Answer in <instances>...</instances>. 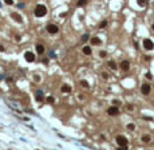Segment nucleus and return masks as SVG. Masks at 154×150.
Instances as JSON below:
<instances>
[{"label": "nucleus", "mask_w": 154, "mask_h": 150, "mask_svg": "<svg viewBox=\"0 0 154 150\" xmlns=\"http://www.w3.org/2000/svg\"><path fill=\"white\" fill-rule=\"evenodd\" d=\"M46 13H47V8L44 5H36V8H35V16L42 17V16H44Z\"/></svg>", "instance_id": "nucleus-1"}, {"label": "nucleus", "mask_w": 154, "mask_h": 150, "mask_svg": "<svg viewBox=\"0 0 154 150\" xmlns=\"http://www.w3.org/2000/svg\"><path fill=\"white\" fill-rule=\"evenodd\" d=\"M117 143L121 146V147H126V146H127V139H126L125 137H122V135H118L117 137Z\"/></svg>", "instance_id": "nucleus-2"}, {"label": "nucleus", "mask_w": 154, "mask_h": 150, "mask_svg": "<svg viewBox=\"0 0 154 150\" xmlns=\"http://www.w3.org/2000/svg\"><path fill=\"white\" fill-rule=\"evenodd\" d=\"M143 47H145L146 50H153L154 48V43L150 40V39H146L143 40Z\"/></svg>", "instance_id": "nucleus-3"}, {"label": "nucleus", "mask_w": 154, "mask_h": 150, "mask_svg": "<svg viewBox=\"0 0 154 150\" xmlns=\"http://www.w3.org/2000/svg\"><path fill=\"white\" fill-rule=\"evenodd\" d=\"M24 58H25V60L27 62H33L35 60V54L33 52H29V51H27L24 54Z\"/></svg>", "instance_id": "nucleus-4"}, {"label": "nucleus", "mask_w": 154, "mask_h": 150, "mask_svg": "<svg viewBox=\"0 0 154 150\" xmlns=\"http://www.w3.org/2000/svg\"><path fill=\"white\" fill-rule=\"evenodd\" d=\"M47 31L50 33H56L59 31V28H58V25H55V24H48L47 25Z\"/></svg>", "instance_id": "nucleus-5"}, {"label": "nucleus", "mask_w": 154, "mask_h": 150, "mask_svg": "<svg viewBox=\"0 0 154 150\" xmlns=\"http://www.w3.org/2000/svg\"><path fill=\"white\" fill-rule=\"evenodd\" d=\"M141 91H142V94H145V95H146V94H149V92H150V84L145 83L141 87Z\"/></svg>", "instance_id": "nucleus-6"}, {"label": "nucleus", "mask_w": 154, "mask_h": 150, "mask_svg": "<svg viewBox=\"0 0 154 150\" xmlns=\"http://www.w3.org/2000/svg\"><path fill=\"white\" fill-rule=\"evenodd\" d=\"M107 112L110 115H117L118 112H119V110H118V107H114V106H112V107H110L107 110Z\"/></svg>", "instance_id": "nucleus-7"}, {"label": "nucleus", "mask_w": 154, "mask_h": 150, "mask_svg": "<svg viewBox=\"0 0 154 150\" xmlns=\"http://www.w3.org/2000/svg\"><path fill=\"white\" fill-rule=\"evenodd\" d=\"M129 67H130V64H129L127 60H123V62L121 63V68H122V70H129Z\"/></svg>", "instance_id": "nucleus-8"}, {"label": "nucleus", "mask_w": 154, "mask_h": 150, "mask_svg": "<svg viewBox=\"0 0 154 150\" xmlns=\"http://www.w3.org/2000/svg\"><path fill=\"white\" fill-rule=\"evenodd\" d=\"M83 52H84V55H90V54H91V47H90V46H84L83 47Z\"/></svg>", "instance_id": "nucleus-9"}, {"label": "nucleus", "mask_w": 154, "mask_h": 150, "mask_svg": "<svg viewBox=\"0 0 154 150\" xmlns=\"http://www.w3.org/2000/svg\"><path fill=\"white\" fill-rule=\"evenodd\" d=\"M36 52L43 54V52H44V47H43L42 44H36Z\"/></svg>", "instance_id": "nucleus-10"}, {"label": "nucleus", "mask_w": 154, "mask_h": 150, "mask_svg": "<svg viewBox=\"0 0 154 150\" xmlns=\"http://www.w3.org/2000/svg\"><path fill=\"white\" fill-rule=\"evenodd\" d=\"M62 91L63 92H70L71 91V87L68 86V84H63V86H62Z\"/></svg>", "instance_id": "nucleus-11"}, {"label": "nucleus", "mask_w": 154, "mask_h": 150, "mask_svg": "<svg viewBox=\"0 0 154 150\" xmlns=\"http://www.w3.org/2000/svg\"><path fill=\"white\" fill-rule=\"evenodd\" d=\"M12 17H13L16 21H19V23L21 21V16H20V15H17V13H12Z\"/></svg>", "instance_id": "nucleus-12"}, {"label": "nucleus", "mask_w": 154, "mask_h": 150, "mask_svg": "<svg viewBox=\"0 0 154 150\" xmlns=\"http://www.w3.org/2000/svg\"><path fill=\"white\" fill-rule=\"evenodd\" d=\"M91 43H92V44H99V43H100V39H99V38H92V39H91Z\"/></svg>", "instance_id": "nucleus-13"}, {"label": "nucleus", "mask_w": 154, "mask_h": 150, "mask_svg": "<svg viewBox=\"0 0 154 150\" xmlns=\"http://www.w3.org/2000/svg\"><path fill=\"white\" fill-rule=\"evenodd\" d=\"M36 100H39V102H40V100H43V95H42V92H37V94H36Z\"/></svg>", "instance_id": "nucleus-14"}, {"label": "nucleus", "mask_w": 154, "mask_h": 150, "mask_svg": "<svg viewBox=\"0 0 154 150\" xmlns=\"http://www.w3.org/2000/svg\"><path fill=\"white\" fill-rule=\"evenodd\" d=\"M142 141H143V142H149L150 137H149V135H143V137H142Z\"/></svg>", "instance_id": "nucleus-15"}, {"label": "nucleus", "mask_w": 154, "mask_h": 150, "mask_svg": "<svg viewBox=\"0 0 154 150\" xmlns=\"http://www.w3.org/2000/svg\"><path fill=\"white\" fill-rule=\"evenodd\" d=\"M108 66L111 67V68H114V70L117 68V64H115V63H114V62H108Z\"/></svg>", "instance_id": "nucleus-16"}, {"label": "nucleus", "mask_w": 154, "mask_h": 150, "mask_svg": "<svg viewBox=\"0 0 154 150\" xmlns=\"http://www.w3.org/2000/svg\"><path fill=\"white\" fill-rule=\"evenodd\" d=\"M86 1H87V0H79V1H78V5H84Z\"/></svg>", "instance_id": "nucleus-17"}, {"label": "nucleus", "mask_w": 154, "mask_h": 150, "mask_svg": "<svg viewBox=\"0 0 154 150\" xmlns=\"http://www.w3.org/2000/svg\"><path fill=\"white\" fill-rule=\"evenodd\" d=\"M80 84H82L83 87H88V83L86 82V80H82V82H80Z\"/></svg>", "instance_id": "nucleus-18"}, {"label": "nucleus", "mask_w": 154, "mask_h": 150, "mask_svg": "<svg viewBox=\"0 0 154 150\" xmlns=\"http://www.w3.org/2000/svg\"><path fill=\"white\" fill-rule=\"evenodd\" d=\"M4 1H5V4H8V5L13 4V0H4Z\"/></svg>", "instance_id": "nucleus-19"}, {"label": "nucleus", "mask_w": 154, "mask_h": 150, "mask_svg": "<svg viewBox=\"0 0 154 150\" xmlns=\"http://www.w3.org/2000/svg\"><path fill=\"white\" fill-rule=\"evenodd\" d=\"M106 24H107V21H106V20H103L102 23H100V28H103V27H106Z\"/></svg>", "instance_id": "nucleus-20"}, {"label": "nucleus", "mask_w": 154, "mask_h": 150, "mask_svg": "<svg viewBox=\"0 0 154 150\" xmlns=\"http://www.w3.org/2000/svg\"><path fill=\"white\" fill-rule=\"evenodd\" d=\"M47 100H48V103H52V102H54V98H52V96H48Z\"/></svg>", "instance_id": "nucleus-21"}, {"label": "nucleus", "mask_w": 154, "mask_h": 150, "mask_svg": "<svg viewBox=\"0 0 154 150\" xmlns=\"http://www.w3.org/2000/svg\"><path fill=\"white\" fill-rule=\"evenodd\" d=\"M127 127H129V130H134V125H133V123H129Z\"/></svg>", "instance_id": "nucleus-22"}, {"label": "nucleus", "mask_w": 154, "mask_h": 150, "mask_svg": "<svg viewBox=\"0 0 154 150\" xmlns=\"http://www.w3.org/2000/svg\"><path fill=\"white\" fill-rule=\"evenodd\" d=\"M138 4H139V5H145V0H138Z\"/></svg>", "instance_id": "nucleus-23"}, {"label": "nucleus", "mask_w": 154, "mask_h": 150, "mask_svg": "<svg viewBox=\"0 0 154 150\" xmlns=\"http://www.w3.org/2000/svg\"><path fill=\"white\" fill-rule=\"evenodd\" d=\"M100 56H102V58H104V56H106V52H104V51H100Z\"/></svg>", "instance_id": "nucleus-24"}, {"label": "nucleus", "mask_w": 154, "mask_h": 150, "mask_svg": "<svg viewBox=\"0 0 154 150\" xmlns=\"http://www.w3.org/2000/svg\"><path fill=\"white\" fill-rule=\"evenodd\" d=\"M153 29H154V24H153Z\"/></svg>", "instance_id": "nucleus-25"}]
</instances>
